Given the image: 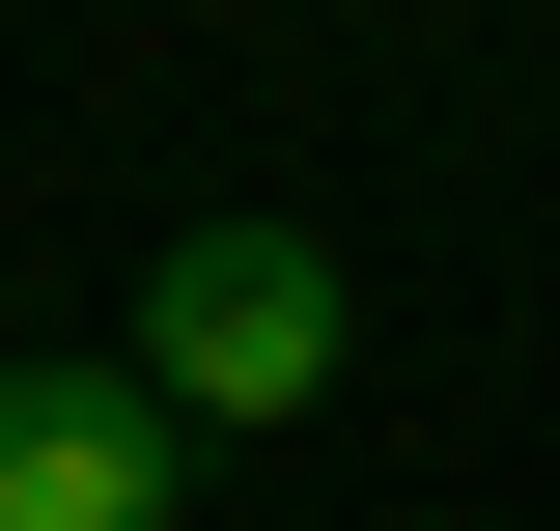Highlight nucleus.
I'll list each match as a JSON object with an SVG mask.
<instances>
[{
	"instance_id": "obj_1",
	"label": "nucleus",
	"mask_w": 560,
	"mask_h": 531,
	"mask_svg": "<svg viewBox=\"0 0 560 531\" xmlns=\"http://www.w3.org/2000/svg\"><path fill=\"white\" fill-rule=\"evenodd\" d=\"M337 364H364V280L308 252V224H168V280H140V392L197 420V448L308 420Z\"/></svg>"
},
{
	"instance_id": "obj_2",
	"label": "nucleus",
	"mask_w": 560,
	"mask_h": 531,
	"mask_svg": "<svg viewBox=\"0 0 560 531\" xmlns=\"http://www.w3.org/2000/svg\"><path fill=\"white\" fill-rule=\"evenodd\" d=\"M197 420L140 392V364H0V531H168Z\"/></svg>"
}]
</instances>
